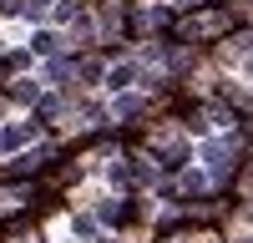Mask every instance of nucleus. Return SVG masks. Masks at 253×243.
<instances>
[{
    "label": "nucleus",
    "mask_w": 253,
    "mask_h": 243,
    "mask_svg": "<svg viewBox=\"0 0 253 243\" xmlns=\"http://www.w3.org/2000/svg\"><path fill=\"white\" fill-rule=\"evenodd\" d=\"M203 157H208V167H213V177H223L228 167H233V147H228V142H208Z\"/></svg>",
    "instance_id": "nucleus-2"
},
{
    "label": "nucleus",
    "mask_w": 253,
    "mask_h": 243,
    "mask_svg": "<svg viewBox=\"0 0 253 243\" xmlns=\"http://www.w3.org/2000/svg\"><path fill=\"white\" fill-rule=\"evenodd\" d=\"M10 10H20V15H31V20H41L51 10V0H10Z\"/></svg>",
    "instance_id": "nucleus-4"
},
{
    "label": "nucleus",
    "mask_w": 253,
    "mask_h": 243,
    "mask_svg": "<svg viewBox=\"0 0 253 243\" xmlns=\"http://www.w3.org/2000/svg\"><path fill=\"white\" fill-rule=\"evenodd\" d=\"M182 5H198V0H182Z\"/></svg>",
    "instance_id": "nucleus-10"
},
{
    "label": "nucleus",
    "mask_w": 253,
    "mask_h": 243,
    "mask_svg": "<svg viewBox=\"0 0 253 243\" xmlns=\"http://www.w3.org/2000/svg\"><path fill=\"white\" fill-rule=\"evenodd\" d=\"M56 46H61V36H51V31H36V40H31V51H36V56H51Z\"/></svg>",
    "instance_id": "nucleus-5"
},
{
    "label": "nucleus",
    "mask_w": 253,
    "mask_h": 243,
    "mask_svg": "<svg viewBox=\"0 0 253 243\" xmlns=\"http://www.w3.org/2000/svg\"><path fill=\"white\" fill-rule=\"evenodd\" d=\"M31 137H36V122H10V127L0 132V152H20Z\"/></svg>",
    "instance_id": "nucleus-1"
},
{
    "label": "nucleus",
    "mask_w": 253,
    "mask_h": 243,
    "mask_svg": "<svg viewBox=\"0 0 253 243\" xmlns=\"http://www.w3.org/2000/svg\"><path fill=\"white\" fill-rule=\"evenodd\" d=\"M91 243H117V238H91Z\"/></svg>",
    "instance_id": "nucleus-9"
},
{
    "label": "nucleus",
    "mask_w": 253,
    "mask_h": 243,
    "mask_svg": "<svg viewBox=\"0 0 253 243\" xmlns=\"http://www.w3.org/2000/svg\"><path fill=\"white\" fill-rule=\"evenodd\" d=\"M0 51H5V40H0Z\"/></svg>",
    "instance_id": "nucleus-11"
},
{
    "label": "nucleus",
    "mask_w": 253,
    "mask_h": 243,
    "mask_svg": "<svg viewBox=\"0 0 253 243\" xmlns=\"http://www.w3.org/2000/svg\"><path fill=\"white\" fill-rule=\"evenodd\" d=\"M132 81H137V66H132V61H122V66H112V71H107V86H112V91L132 86Z\"/></svg>",
    "instance_id": "nucleus-3"
},
{
    "label": "nucleus",
    "mask_w": 253,
    "mask_h": 243,
    "mask_svg": "<svg viewBox=\"0 0 253 243\" xmlns=\"http://www.w3.org/2000/svg\"><path fill=\"white\" fill-rule=\"evenodd\" d=\"M71 228H76V238H91V233H96V223H91V218H76Z\"/></svg>",
    "instance_id": "nucleus-7"
},
{
    "label": "nucleus",
    "mask_w": 253,
    "mask_h": 243,
    "mask_svg": "<svg viewBox=\"0 0 253 243\" xmlns=\"http://www.w3.org/2000/svg\"><path fill=\"white\" fill-rule=\"evenodd\" d=\"M15 96H20V101H36L41 91H36V81H20V86H15Z\"/></svg>",
    "instance_id": "nucleus-8"
},
{
    "label": "nucleus",
    "mask_w": 253,
    "mask_h": 243,
    "mask_svg": "<svg viewBox=\"0 0 253 243\" xmlns=\"http://www.w3.org/2000/svg\"><path fill=\"white\" fill-rule=\"evenodd\" d=\"M142 112V96H117L112 101V117H137Z\"/></svg>",
    "instance_id": "nucleus-6"
}]
</instances>
